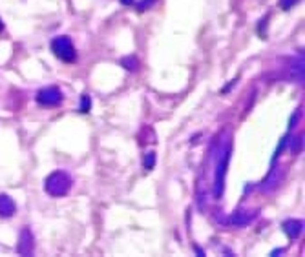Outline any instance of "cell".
<instances>
[{"label":"cell","instance_id":"cell-10","mask_svg":"<svg viewBox=\"0 0 305 257\" xmlns=\"http://www.w3.org/2000/svg\"><path fill=\"white\" fill-rule=\"evenodd\" d=\"M280 2H281V8L283 9H291L294 4H296L298 0H280Z\"/></svg>","mask_w":305,"mask_h":257},{"label":"cell","instance_id":"cell-4","mask_svg":"<svg viewBox=\"0 0 305 257\" xmlns=\"http://www.w3.org/2000/svg\"><path fill=\"white\" fill-rule=\"evenodd\" d=\"M33 246L35 243H33V235H31L30 228H24L21 237H18V246H17L18 253H21V255H31V253H33Z\"/></svg>","mask_w":305,"mask_h":257},{"label":"cell","instance_id":"cell-11","mask_svg":"<svg viewBox=\"0 0 305 257\" xmlns=\"http://www.w3.org/2000/svg\"><path fill=\"white\" fill-rule=\"evenodd\" d=\"M2 31H4V22L0 20V33H2Z\"/></svg>","mask_w":305,"mask_h":257},{"label":"cell","instance_id":"cell-5","mask_svg":"<svg viewBox=\"0 0 305 257\" xmlns=\"http://www.w3.org/2000/svg\"><path fill=\"white\" fill-rule=\"evenodd\" d=\"M17 210V204L15 201L9 197V195H0V217H11Z\"/></svg>","mask_w":305,"mask_h":257},{"label":"cell","instance_id":"cell-7","mask_svg":"<svg viewBox=\"0 0 305 257\" xmlns=\"http://www.w3.org/2000/svg\"><path fill=\"white\" fill-rule=\"evenodd\" d=\"M121 64L126 68V70H135V68H137V60H135L134 57H125L121 60Z\"/></svg>","mask_w":305,"mask_h":257},{"label":"cell","instance_id":"cell-2","mask_svg":"<svg viewBox=\"0 0 305 257\" xmlns=\"http://www.w3.org/2000/svg\"><path fill=\"white\" fill-rule=\"evenodd\" d=\"M51 50H53L55 57L60 58L63 62H75V58H77L75 46H73L71 38L66 37V35L55 37L53 40H51Z\"/></svg>","mask_w":305,"mask_h":257},{"label":"cell","instance_id":"cell-3","mask_svg":"<svg viewBox=\"0 0 305 257\" xmlns=\"http://www.w3.org/2000/svg\"><path fill=\"white\" fill-rule=\"evenodd\" d=\"M64 95L57 86H48L42 88L40 92L37 93V102L42 106H59L63 102Z\"/></svg>","mask_w":305,"mask_h":257},{"label":"cell","instance_id":"cell-8","mask_svg":"<svg viewBox=\"0 0 305 257\" xmlns=\"http://www.w3.org/2000/svg\"><path fill=\"white\" fill-rule=\"evenodd\" d=\"M154 164H155V154L154 152H148V154L145 155V168H147V170H152Z\"/></svg>","mask_w":305,"mask_h":257},{"label":"cell","instance_id":"cell-9","mask_svg":"<svg viewBox=\"0 0 305 257\" xmlns=\"http://www.w3.org/2000/svg\"><path fill=\"white\" fill-rule=\"evenodd\" d=\"M88 110H90V97H88V95H84V97H83V104H80V112L86 113Z\"/></svg>","mask_w":305,"mask_h":257},{"label":"cell","instance_id":"cell-6","mask_svg":"<svg viewBox=\"0 0 305 257\" xmlns=\"http://www.w3.org/2000/svg\"><path fill=\"white\" fill-rule=\"evenodd\" d=\"M283 232L287 233L291 239H296V237L301 233V223H300V221H294V219L285 221V223H283Z\"/></svg>","mask_w":305,"mask_h":257},{"label":"cell","instance_id":"cell-1","mask_svg":"<svg viewBox=\"0 0 305 257\" xmlns=\"http://www.w3.org/2000/svg\"><path fill=\"white\" fill-rule=\"evenodd\" d=\"M71 177L66 172H53L50 177L46 179V184H44V190L46 194H50L51 197H63L68 191L71 190Z\"/></svg>","mask_w":305,"mask_h":257}]
</instances>
